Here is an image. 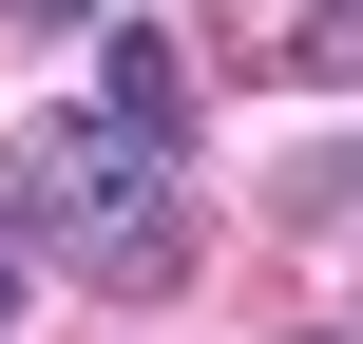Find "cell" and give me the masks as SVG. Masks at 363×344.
Returning <instances> with one entry per match:
<instances>
[{
	"instance_id": "obj_3",
	"label": "cell",
	"mask_w": 363,
	"mask_h": 344,
	"mask_svg": "<svg viewBox=\"0 0 363 344\" xmlns=\"http://www.w3.org/2000/svg\"><path fill=\"white\" fill-rule=\"evenodd\" d=\"M268 230H363V134H287L268 153Z\"/></svg>"
},
{
	"instance_id": "obj_5",
	"label": "cell",
	"mask_w": 363,
	"mask_h": 344,
	"mask_svg": "<svg viewBox=\"0 0 363 344\" xmlns=\"http://www.w3.org/2000/svg\"><path fill=\"white\" fill-rule=\"evenodd\" d=\"M0 19H38V38H96V0H0Z\"/></svg>"
},
{
	"instance_id": "obj_7",
	"label": "cell",
	"mask_w": 363,
	"mask_h": 344,
	"mask_svg": "<svg viewBox=\"0 0 363 344\" xmlns=\"http://www.w3.org/2000/svg\"><path fill=\"white\" fill-rule=\"evenodd\" d=\"M287 344H363V326H287Z\"/></svg>"
},
{
	"instance_id": "obj_1",
	"label": "cell",
	"mask_w": 363,
	"mask_h": 344,
	"mask_svg": "<svg viewBox=\"0 0 363 344\" xmlns=\"http://www.w3.org/2000/svg\"><path fill=\"white\" fill-rule=\"evenodd\" d=\"M0 249L77 268L96 306H172L191 287V211H172V172L115 115H19L0 134Z\"/></svg>"
},
{
	"instance_id": "obj_2",
	"label": "cell",
	"mask_w": 363,
	"mask_h": 344,
	"mask_svg": "<svg viewBox=\"0 0 363 344\" xmlns=\"http://www.w3.org/2000/svg\"><path fill=\"white\" fill-rule=\"evenodd\" d=\"M96 115H115V134L172 172V153H191V57H172L153 19H96Z\"/></svg>"
},
{
	"instance_id": "obj_4",
	"label": "cell",
	"mask_w": 363,
	"mask_h": 344,
	"mask_svg": "<svg viewBox=\"0 0 363 344\" xmlns=\"http://www.w3.org/2000/svg\"><path fill=\"white\" fill-rule=\"evenodd\" d=\"M306 77H363V0H306V38H287Z\"/></svg>"
},
{
	"instance_id": "obj_6",
	"label": "cell",
	"mask_w": 363,
	"mask_h": 344,
	"mask_svg": "<svg viewBox=\"0 0 363 344\" xmlns=\"http://www.w3.org/2000/svg\"><path fill=\"white\" fill-rule=\"evenodd\" d=\"M0 344H19V249H0Z\"/></svg>"
}]
</instances>
